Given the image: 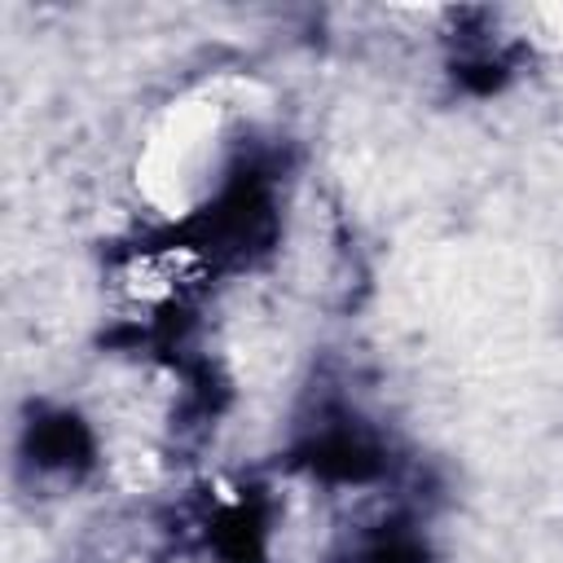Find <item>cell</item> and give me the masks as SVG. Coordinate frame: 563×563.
<instances>
[{"label": "cell", "instance_id": "6da1fadb", "mask_svg": "<svg viewBox=\"0 0 563 563\" xmlns=\"http://www.w3.org/2000/svg\"><path fill=\"white\" fill-rule=\"evenodd\" d=\"M31 449H35V462L48 466V471H75V466H84L88 453H92L88 431H84L75 418H66V413L35 422Z\"/></svg>", "mask_w": 563, "mask_h": 563}, {"label": "cell", "instance_id": "7a4b0ae2", "mask_svg": "<svg viewBox=\"0 0 563 563\" xmlns=\"http://www.w3.org/2000/svg\"><path fill=\"white\" fill-rule=\"evenodd\" d=\"M365 563H418V554L405 550V545H383V550H374Z\"/></svg>", "mask_w": 563, "mask_h": 563}]
</instances>
